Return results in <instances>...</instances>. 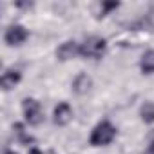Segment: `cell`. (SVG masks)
Here are the masks:
<instances>
[{
    "instance_id": "obj_5",
    "label": "cell",
    "mask_w": 154,
    "mask_h": 154,
    "mask_svg": "<svg viewBox=\"0 0 154 154\" xmlns=\"http://www.w3.org/2000/svg\"><path fill=\"white\" fill-rule=\"evenodd\" d=\"M71 118H72V111H71V105L69 103H65V102H62V103H58L56 105V109H54V123L56 125H67L69 122H71Z\"/></svg>"
},
{
    "instance_id": "obj_11",
    "label": "cell",
    "mask_w": 154,
    "mask_h": 154,
    "mask_svg": "<svg viewBox=\"0 0 154 154\" xmlns=\"http://www.w3.org/2000/svg\"><path fill=\"white\" fill-rule=\"evenodd\" d=\"M13 131H15V136H17V140H18L20 143L29 145V143H33V141H35V140H33V136L26 134V131H24V125H22V123H15V125H13Z\"/></svg>"
},
{
    "instance_id": "obj_14",
    "label": "cell",
    "mask_w": 154,
    "mask_h": 154,
    "mask_svg": "<svg viewBox=\"0 0 154 154\" xmlns=\"http://www.w3.org/2000/svg\"><path fill=\"white\" fill-rule=\"evenodd\" d=\"M31 6H33L31 2H26V4H22V2H20V4H17V8H31Z\"/></svg>"
},
{
    "instance_id": "obj_1",
    "label": "cell",
    "mask_w": 154,
    "mask_h": 154,
    "mask_svg": "<svg viewBox=\"0 0 154 154\" xmlns=\"http://www.w3.org/2000/svg\"><path fill=\"white\" fill-rule=\"evenodd\" d=\"M116 136V129L111 122H102L94 127L93 134H91V145L94 147H102V145H109Z\"/></svg>"
},
{
    "instance_id": "obj_6",
    "label": "cell",
    "mask_w": 154,
    "mask_h": 154,
    "mask_svg": "<svg viewBox=\"0 0 154 154\" xmlns=\"http://www.w3.org/2000/svg\"><path fill=\"white\" fill-rule=\"evenodd\" d=\"M76 54H80V47L76 45L74 42H65V44H62V45L58 47V51H56V56H58V60H62V62L71 60V58H74Z\"/></svg>"
},
{
    "instance_id": "obj_8",
    "label": "cell",
    "mask_w": 154,
    "mask_h": 154,
    "mask_svg": "<svg viewBox=\"0 0 154 154\" xmlns=\"http://www.w3.org/2000/svg\"><path fill=\"white\" fill-rule=\"evenodd\" d=\"M18 82H20V72L18 71H15V69H6L4 71V74H2V89L4 91H9Z\"/></svg>"
},
{
    "instance_id": "obj_3",
    "label": "cell",
    "mask_w": 154,
    "mask_h": 154,
    "mask_svg": "<svg viewBox=\"0 0 154 154\" xmlns=\"http://www.w3.org/2000/svg\"><path fill=\"white\" fill-rule=\"evenodd\" d=\"M22 107H24L26 120H27L31 125H38V123H42L44 114H42V107H40V103H38L36 100H33V98H26L24 103H22Z\"/></svg>"
},
{
    "instance_id": "obj_13",
    "label": "cell",
    "mask_w": 154,
    "mask_h": 154,
    "mask_svg": "<svg viewBox=\"0 0 154 154\" xmlns=\"http://www.w3.org/2000/svg\"><path fill=\"white\" fill-rule=\"evenodd\" d=\"M143 154H154V140H152V141H150V145H149V147H147V150H145V152H143Z\"/></svg>"
},
{
    "instance_id": "obj_4",
    "label": "cell",
    "mask_w": 154,
    "mask_h": 154,
    "mask_svg": "<svg viewBox=\"0 0 154 154\" xmlns=\"http://www.w3.org/2000/svg\"><path fill=\"white\" fill-rule=\"evenodd\" d=\"M4 40H6L8 45H20V44H24L27 40V29L22 27V26H11L6 31Z\"/></svg>"
},
{
    "instance_id": "obj_9",
    "label": "cell",
    "mask_w": 154,
    "mask_h": 154,
    "mask_svg": "<svg viewBox=\"0 0 154 154\" xmlns=\"http://www.w3.org/2000/svg\"><path fill=\"white\" fill-rule=\"evenodd\" d=\"M140 67L145 74H152L154 72V51H147L143 56H141V62H140Z\"/></svg>"
},
{
    "instance_id": "obj_2",
    "label": "cell",
    "mask_w": 154,
    "mask_h": 154,
    "mask_svg": "<svg viewBox=\"0 0 154 154\" xmlns=\"http://www.w3.org/2000/svg\"><path fill=\"white\" fill-rule=\"evenodd\" d=\"M105 40L100 38V36H91L87 38L82 45H80V54L85 56V58H93V60H98L102 58V54L105 53Z\"/></svg>"
},
{
    "instance_id": "obj_16",
    "label": "cell",
    "mask_w": 154,
    "mask_h": 154,
    "mask_svg": "<svg viewBox=\"0 0 154 154\" xmlns=\"http://www.w3.org/2000/svg\"><path fill=\"white\" fill-rule=\"evenodd\" d=\"M47 154H56V152H54V150H49V152H47Z\"/></svg>"
},
{
    "instance_id": "obj_15",
    "label": "cell",
    "mask_w": 154,
    "mask_h": 154,
    "mask_svg": "<svg viewBox=\"0 0 154 154\" xmlns=\"http://www.w3.org/2000/svg\"><path fill=\"white\" fill-rule=\"evenodd\" d=\"M4 154H17V152H13V150H6Z\"/></svg>"
},
{
    "instance_id": "obj_10",
    "label": "cell",
    "mask_w": 154,
    "mask_h": 154,
    "mask_svg": "<svg viewBox=\"0 0 154 154\" xmlns=\"http://www.w3.org/2000/svg\"><path fill=\"white\" fill-rule=\"evenodd\" d=\"M140 116L145 123H152L154 122V103L152 102H145L140 109Z\"/></svg>"
},
{
    "instance_id": "obj_12",
    "label": "cell",
    "mask_w": 154,
    "mask_h": 154,
    "mask_svg": "<svg viewBox=\"0 0 154 154\" xmlns=\"http://www.w3.org/2000/svg\"><path fill=\"white\" fill-rule=\"evenodd\" d=\"M120 6V2H103L102 4V17L107 13V11H111V9H116Z\"/></svg>"
},
{
    "instance_id": "obj_7",
    "label": "cell",
    "mask_w": 154,
    "mask_h": 154,
    "mask_svg": "<svg viewBox=\"0 0 154 154\" xmlns=\"http://www.w3.org/2000/svg\"><path fill=\"white\" fill-rule=\"evenodd\" d=\"M91 85H93V80H91V76L89 74H85V72H82V74H78L74 78V82H72V91L76 93V94H85L89 89H91Z\"/></svg>"
}]
</instances>
